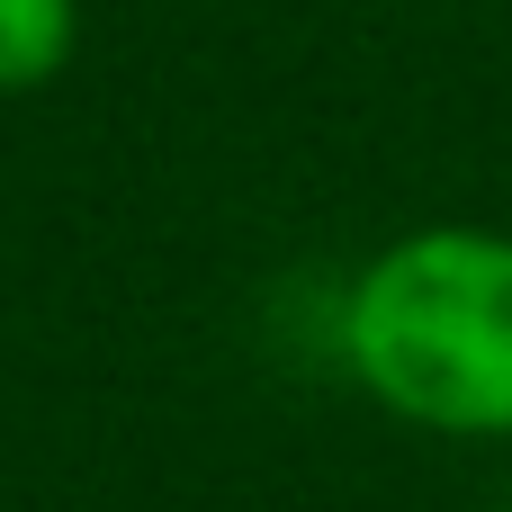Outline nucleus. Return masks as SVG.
Segmentation results:
<instances>
[{
  "instance_id": "1",
  "label": "nucleus",
  "mask_w": 512,
  "mask_h": 512,
  "mask_svg": "<svg viewBox=\"0 0 512 512\" xmlns=\"http://www.w3.org/2000/svg\"><path fill=\"white\" fill-rule=\"evenodd\" d=\"M342 360L423 432H512V234L423 225L387 243L342 297Z\"/></svg>"
},
{
  "instance_id": "2",
  "label": "nucleus",
  "mask_w": 512,
  "mask_h": 512,
  "mask_svg": "<svg viewBox=\"0 0 512 512\" xmlns=\"http://www.w3.org/2000/svg\"><path fill=\"white\" fill-rule=\"evenodd\" d=\"M81 0H0V90H45L72 63Z\"/></svg>"
}]
</instances>
